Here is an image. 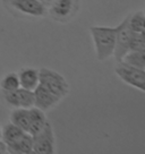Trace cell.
<instances>
[{"label":"cell","mask_w":145,"mask_h":154,"mask_svg":"<svg viewBox=\"0 0 145 154\" xmlns=\"http://www.w3.org/2000/svg\"><path fill=\"white\" fill-rule=\"evenodd\" d=\"M40 2H42L44 6H47V7H49V6L51 5V2H52L53 0H39Z\"/></svg>","instance_id":"ffe728a7"},{"label":"cell","mask_w":145,"mask_h":154,"mask_svg":"<svg viewBox=\"0 0 145 154\" xmlns=\"http://www.w3.org/2000/svg\"><path fill=\"white\" fill-rule=\"evenodd\" d=\"M10 122L20 127V129L29 133V109L26 108H15L10 113Z\"/></svg>","instance_id":"4fadbf2b"},{"label":"cell","mask_w":145,"mask_h":154,"mask_svg":"<svg viewBox=\"0 0 145 154\" xmlns=\"http://www.w3.org/2000/svg\"><path fill=\"white\" fill-rule=\"evenodd\" d=\"M33 137V153L53 154L56 153V137L50 122H47L44 128Z\"/></svg>","instance_id":"277c9868"},{"label":"cell","mask_w":145,"mask_h":154,"mask_svg":"<svg viewBox=\"0 0 145 154\" xmlns=\"http://www.w3.org/2000/svg\"><path fill=\"white\" fill-rule=\"evenodd\" d=\"M39 78L40 85L45 87L61 100L69 93V84L66 78L56 70L45 67L41 68L39 69Z\"/></svg>","instance_id":"7a4b0ae2"},{"label":"cell","mask_w":145,"mask_h":154,"mask_svg":"<svg viewBox=\"0 0 145 154\" xmlns=\"http://www.w3.org/2000/svg\"><path fill=\"white\" fill-rule=\"evenodd\" d=\"M1 135H2V128L0 127V140H1Z\"/></svg>","instance_id":"7402d4cb"},{"label":"cell","mask_w":145,"mask_h":154,"mask_svg":"<svg viewBox=\"0 0 145 154\" xmlns=\"http://www.w3.org/2000/svg\"><path fill=\"white\" fill-rule=\"evenodd\" d=\"M17 74H18V78H20V87H23L25 90L34 91L36 86L39 85V69L32 67H24Z\"/></svg>","instance_id":"30bf717a"},{"label":"cell","mask_w":145,"mask_h":154,"mask_svg":"<svg viewBox=\"0 0 145 154\" xmlns=\"http://www.w3.org/2000/svg\"><path fill=\"white\" fill-rule=\"evenodd\" d=\"M78 0H53L48 7V14L54 20L66 23L76 14Z\"/></svg>","instance_id":"8992f818"},{"label":"cell","mask_w":145,"mask_h":154,"mask_svg":"<svg viewBox=\"0 0 145 154\" xmlns=\"http://www.w3.org/2000/svg\"><path fill=\"white\" fill-rule=\"evenodd\" d=\"M145 48V40L140 33H135L133 32V36L131 40V44H129V51H134V50H140V49Z\"/></svg>","instance_id":"ac0fdd59"},{"label":"cell","mask_w":145,"mask_h":154,"mask_svg":"<svg viewBox=\"0 0 145 154\" xmlns=\"http://www.w3.org/2000/svg\"><path fill=\"white\" fill-rule=\"evenodd\" d=\"M34 93V106L39 108L42 111H47L53 109L54 106L61 101V99H59L57 95H54L53 93L48 91L45 87L42 85H38L36 88L33 91Z\"/></svg>","instance_id":"9c48e42d"},{"label":"cell","mask_w":145,"mask_h":154,"mask_svg":"<svg viewBox=\"0 0 145 154\" xmlns=\"http://www.w3.org/2000/svg\"><path fill=\"white\" fill-rule=\"evenodd\" d=\"M116 75L127 85L145 93V69L131 66L120 61L115 68Z\"/></svg>","instance_id":"3957f363"},{"label":"cell","mask_w":145,"mask_h":154,"mask_svg":"<svg viewBox=\"0 0 145 154\" xmlns=\"http://www.w3.org/2000/svg\"><path fill=\"white\" fill-rule=\"evenodd\" d=\"M144 15H145V11H144Z\"/></svg>","instance_id":"603a6c76"},{"label":"cell","mask_w":145,"mask_h":154,"mask_svg":"<svg viewBox=\"0 0 145 154\" xmlns=\"http://www.w3.org/2000/svg\"><path fill=\"white\" fill-rule=\"evenodd\" d=\"M20 85V78L17 72H8L0 81V90L1 91H15Z\"/></svg>","instance_id":"2e32d148"},{"label":"cell","mask_w":145,"mask_h":154,"mask_svg":"<svg viewBox=\"0 0 145 154\" xmlns=\"http://www.w3.org/2000/svg\"><path fill=\"white\" fill-rule=\"evenodd\" d=\"M122 63H128L131 66L145 69V48L134 51H128L121 60Z\"/></svg>","instance_id":"9a60e30c"},{"label":"cell","mask_w":145,"mask_h":154,"mask_svg":"<svg viewBox=\"0 0 145 154\" xmlns=\"http://www.w3.org/2000/svg\"><path fill=\"white\" fill-rule=\"evenodd\" d=\"M8 153V149H7V146H6L5 142L2 140H0V154H6Z\"/></svg>","instance_id":"d6986e66"},{"label":"cell","mask_w":145,"mask_h":154,"mask_svg":"<svg viewBox=\"0 0 145 154\" xmlns=\"http://www.w3.org/2000/svg\"><path fill=\"white\" fill-rule=\"evenodd\" d=\"M4 2L20 14L33 17H44L48 15V7L39 0H4Z\"/></svg>","instance_id":"ba28073f"},{"label":"cell","mask_w":145,"mask_h":154,"mask_svg":"<svg viewBox=\"0 0 145 154\" xmlns=\"http://www.w3.org/2000/svg\"><path fill=\"white\" fill-rule=\"evenodd\" d=\"M26 131H24L23 129H20V127L15 126L14 124H7V125L2 128V135H1V140L5 142L6 146L14 144L15 142L22 138L25 135Z\"/></svg>","instance_id":"5bb4252c"},{"label":"cell","mask_w":145,"mask_h":154,"mask_svg":"<svg viewBox=\"0 0 145 154\" xmlns=\"http://www.w3.org/2000/svg\"><path fill=\"white\" fill-rule=\"evenodd\" d=\"M129 16L131 15H128L120 24L117 26V38L113 56L118 63H120L126 53L129 51V44H131V40L133 36V31L128 25Z\"/></svg>","instance_id":"52a82bcc"},{"label":"cell","mask_w":145,"mask_h":154,"mask_svg":"<svg viewBox=\"0 0 145 154\" xmlns=\"http://www.w3.org/2000/svg\"><path fill=\"white\" fill-rule=\"evenodd\" d=\"M8 153L11 154H31L33 153V137L29 133H25V135L15 142L14 144L7 146Z\"/></svg>","instance_id":"7c38bea8"},{"label":"cell","mask_w":145,"mask_h":154,"mask_svg":"<svg viewBox=\"0 0 145 154\" xmlns=\"http://www.w3.org/2000/svg\"><path fill=\"white\" fill-rule=\"evenodd\" d=\"M48 119L45 112L42 111L41 109L36 108V106H32L29 108V134L34 136L39 131L44 128V126L47 125Z\"/></svg>","instance_id":"8fae6325"},{"label":"cell","mask_w":145,"mask_h":154,"mask_svg":"<svg viewBox=\"0 0 145 154\" xmlns=\"http://www.w3.org/2000/svg\"><path fill=\"white\" fill-rule=\"evenodd\" d=\"M1 99L6 106L10 108H26L29 109L34 106L33 91L18 87L15 91H1Z\"/></svg>","instance_id":"5b68a950"},{"label":"cell","mask_w":145,"mask_h":154,"mask_svg":"<svg viewBox=\"0 0 145 154\" xmlns=\"http://www.w3.org/2000/svg\"><path fill=\"white\" fill-rule=\"evenodd\" d=\"M128 25L133 32L140 33L145 29V15L144 11H137L135 14L129 16V22Z\"/></svg>","instance_id":"e0dca14e"},{"label":"cell","mask_w":145,"mask_h":154,"mask_svg":"<svg viewBox=\"0 0 145 154\" xmlns=\"http://www.w3.org/2000/svg\"><path fill=\"white\" fill-rule=\"evenodd\" d=\"M90 32L92 35L97 60L103 61L113 56L117 38V26H92L90 29Z\"/></svg>","instance_id":"6da1fadb"},{"label":"cell","mask_w":145,"mask_h":154,"mask_svg":"<svg viewBox=\"0 0 145 154\" xmlns=\"http://www.w3.org/2000/svg\"><path fill=\"white\" fill-rule=\"evenodd\" d=\"M140 35H142V36H143V38L145 40V29H144V31H142V32H140Z\"/></svg>","instance_id":"44dd1931"}]
</instances>
